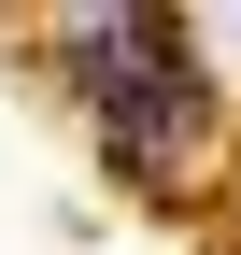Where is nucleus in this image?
<instances>
[{"label": "nucleus", "mask_w": 241, "mask_h": 255, "mask_svg": "<svg viewBox=\"0 0 241 255\" xmlns=\"http://www.w3.org/2000/svg\"><path fill=\"white\" fill-rule=\"evenodd\" d=\"M100 128H114V156H170V128H185V71H114V85H100Z\"/></svg>", "instance_id": "1"}]
</instances>
